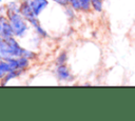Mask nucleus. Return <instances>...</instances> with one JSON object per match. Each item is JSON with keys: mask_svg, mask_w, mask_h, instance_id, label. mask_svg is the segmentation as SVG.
Segmentation results:
<instances>
[{"mask_svg": "<svg viewBox=\"0 0 135 121\" xmlns=\"http://www.w3.org/2000/svg\"><path fill=\"white\" fill-rule=\"evenodd\" d=\"M26 51L22 49L18 43L12 38H0V54L4 56L5 58H12V57H21L24 56Z\"/></svg>", "mask_w": 135, "mask_h": 121, "instance_id": "nucleus-1", "label": "nucleus"}, {"mask_svg": "<svg viewBox=\"0 0 135 121\" xmlns=\"http://www.w3.org/2000/svg\"><path fill=\"white\" fill-rule=\"evenodd\" d=\"M9 19H11V26L13 28V32L18 36H22L26 31V24L24 20L17 13H13V14L9 13Z\"/></svg>", "mask_w": 135, "mask_h": 121, "instance_id": "nucleus-2", "label": "nucleus"}, {"mask_svg": "<svg viewBox=\"0 0 135 121\" xmlns=\"http://www.w3.org/2000/svg\"><path fill=\"white\" fill-rule=\"evenodd\" d=\"M47 0H32L30 5L33 9V13L35 16H38L47 5Z\"/></svg>", "mask_w": 135, "mask_h": 121, "instance_id": "nucleus-3", "label": "nucleus"}, {"mask_svg": "<svg viewBox=\"0 0 135 121\" xmlns=\"http://www.w3.org/2000/svg\"><path fill=\"white\" fill-rule=\"evenodd\" d=\"M13 33L14 32H13L12 26L5 21V19L1 18L0 19V35L3 38H8V37H12Z\"/></svg>", "mask_w": 135, "mask_h": 121, "instance_id": "nucleus-4", "label": "nucleus"}, {"mask_svg": "<svg viewBox=\"0 0 135 121\" xmlns=\"http://www.w3.org/2000/svg\"><path fill=\"white\" fill-rule=\"evenodd\" d=\"M57 75H58V77H59L61 80H70V79H71V75H70L69 68H68L64 64H61V65L57 68Z\"/></svg>", "mask_w": 135, "mask_h": 121, "instance_id": "nucleus-5", "label": "nucleus"}, {"mask_svg": "<svg viewBox=\"0 0 135 121\" xmlns=\"http://www.w3.org/2000/svg\"><path fill=\"white\" fill-rule=\"evenodd\" d=\"M91 5L96 12H101L102 9V1L101 0H91Z\"/></svg>", "mask_w": 135, "mask_h": 121, "instance_id": "nucleus-6", "label": "nucleus"}, {"mask_svg": "<svg viewBox=\"0 0 135 121\" xmlns=\"http://www.w3.org/2000/svg\"><path fill=\"white\" fill-rule=\"evenodd\" d=\"M7 72H11L7 62H6V63H4V62H0V77H3Z\"/></svg>", "mask_w": 135, "mask_h": 121, "instance_id": "nucleus-7", "label": "nucleus"}, {"mask_svg": "<svg viewBox=\"0 0 135 121\" xmlns=\"http://www.w3.org/2000/svg\"><path fill=\"white\" fill-rule=\"evenodd\" d=\"M80 2L81 9L83 11H89L91 7V0H78Z\"/></svg>", "mask_w": 135, "mask_h": 121, "instance_id": "nucleus-8", "label": "nucleus"}, {"mask_svg": "<svg viewBox=\"0 0 135 121\" xmlns=\"http://www.w3.org/2000/svg\"><path fill=\"white\" fill-rule=\"evenodd\" d=\"M55 2H57L60 5H66L69 3V0H54Z\"/></svg>", "mask_w": 135, "mask_h": 121, "instance_id": "nucleus-9", "label": "nucleus"}, {"mask_svg": "<svg viewBox=\"0 0 135 121\" xmlns=\"http://www.w3.org/2000/svg\"><path fill=\"white\" fill-rule=\"evenodd\" d=\"M65 58H66V57H65V54H62V55H61V57L58 59V63L62 64L63 62H65Z\"/></svg>", "mask_w": 135, "mask_h": 121, "instance_id": "nucleus-10", "label": "nucleus"}, {"mask_svg": "<svg viewBox=\"0 0 135 121\" xmlns=\"http://www.w3.org/2000/svg\"><path fill=\"white\" fill-rule=\"evenodd\" d=\"M0 1H1V0H0Z\"/></svg>", "mask_w": 135, "mask_h": 121, "instance_id": "nucleus-11", "label": "nucleus"}]
</instances>
